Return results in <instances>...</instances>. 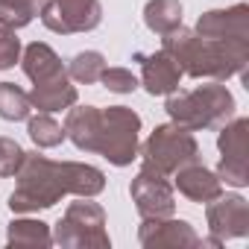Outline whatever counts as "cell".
<instances>
[{
	"mask_svg": "<svg viewBox=\"0 0 249 249\" xmlns=\"http://www.w3.org/2000/svg\"><path fill=\"white\" fill-rule=\"evenodd\" d=\"M15 53H18V41H15V38H9L6 44H0V68H6V65H12Z\"/></svg>",
	"mask_w": 249,
	"mask_h": 249,
	"instance_id": "1",
	"label": "cell"
}]
</instances>
